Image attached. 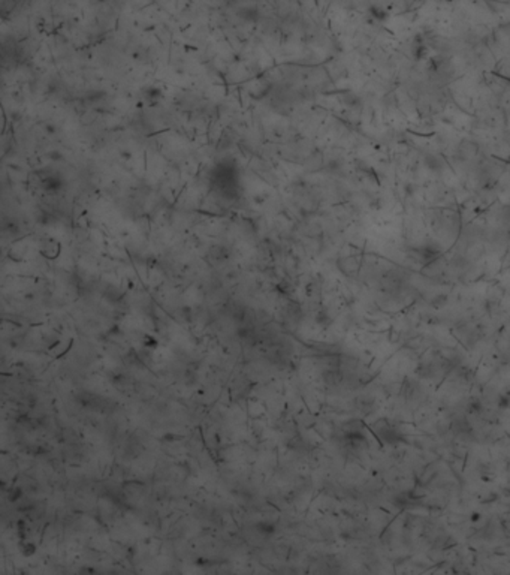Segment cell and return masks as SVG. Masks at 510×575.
<instances>
[{"label": "cell", "instance_id": "obj_1", "mask_svg": "<svg viewBox=\"0 0 510 575\" xmlns=\"http://www.w3.org/2000/svg\"><path fill=\"white\" fill-rule=\"evenodd\" d=\"M479 153V144L471 139H463L458 144V156L463 161H470Z\"/></svg>", "mask_w": 510, "mask_h": 575}, {"label": "cell", "instance_id": "obj_2", "mask_svg": "<svg viewBox=\"0 0 510 575\" xmlns=\"http://www.w3.org/2000/svg\"><path fill=\"white\" fill-rule=\"evenodd\" d=\"M419 255H421L422 261L428 265V264H432V262H436L437 261V258L442 255V252H440V249L437 247V246H434V244H426V246H423L421 249V252H419Z\"/></svg>", "mask_w": 510, "mask_h": 575}, {"label": "cell", "instance_id": "obj_3", "mask_svg": "<svg viewBox=\"0 0 510 575\" xmlns=\"http://www.w3.org/2000/svg\"><path fill=\"white\" fill-rule=\"evenodd\" d=\"M423 163H425V166H426L429 171L437 172V174H440V172L444 169V161L439 156V155H431V153H428V155L425 156V159H423Z\"/></svg>", "mask_w": 510, "mask_h": 575}, {"label": "cell", "instance_id": "obj_4", "mask_svg": "<svg viewBox=\"0 0 510 575\" xmlns=\"http://www.w3.org/2000/svg\"><path fill=\"white\" fill-rule=\"evenodd\" d=\"M503 219L506 222H510V206H506V207L503 208Z\"/></svg>", "mask_w": 510, "mask_h": 575}, {"label": "cell", "instance_id": "obj_5", "mask_svg": "<svg viewBox=\"0 0 510 575\" xmlns=\"http://www.w3.org/2000/svg\"><path fill=\"white\" fill-rule=\"evenodd\" d=\"M507 163H509V165H510V156H509V158H507Z\"/></svg>", "mask_w": 510, "mask_h": 575}, {"label": "cell", "instance_id": "obj_6", "mask_svg": "<svg viewBox=\"0 0 510 575\" xmlns=\"http://www.w3.org/2000/svg\"><path fill=\"white\" fill-rule=\"evenodd\" d=\"M507 235H509V238H510V228H509V231H507Z\"/></svg>", "mask_w": 510, "mask_h": 575}]
</instances>
